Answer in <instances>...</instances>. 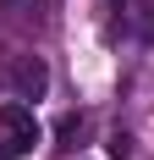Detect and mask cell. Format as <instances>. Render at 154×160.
I'll return each instance as SVG.
<instances>
[{
  "label": "cell",
  "mask_w": 154,
  "mask_h": 160,
  "mask_svg": "<svg viewBox=\"0 0 154 160\" xmlns=\"http://www.w3.org/2000/svg\"><path fill=\"white\" fill-rule=\"evenodd\" d=\"M110 155L127 160V155H132V138H127V132H116V138H110Z\"/></svg>",
  "instance_id": "cell-4"
},
{
  "label": "cell",
  "mask_w": 154,
  "mask_h": 160,
  "mask_svg": "<svg viewBox=\"0 0 154 160\" xmlns=\"http://www.w3.org/2000/svg\"><path fill=\"white\" fill-rule=\"evenodd\" d=\"M55 138H61L55 149H66V155H72V149H83V138H88V116H61Z\"/></svg>",
  "instance_id": "cell-3"
},
{
  "label": "cell",
  "mask_w": 154,
  "mask_h": 160,
  "mask_svg": "<svg viewBox=\"0 0 154 160\" xmlns=\"http://www.w3.org/2000/svg\"><path fill=\"white\" fill-rule=\"evenodd\" d=\"M11 88H17V99H39L50 88V66L39 55H17L11 61Z\"/></svg>",
  "instance_id": "cell-2"
},
{
  "label": "cell",
  "mask_w": 154,
  "mask_h": 160,
  "mask_svg": "<svg viewBox=\"0 0 154 160\" xmlns=\"http://www.w3.org/2000/svg\"><path fill=\"white\" fill-rule=\"evenodd\" d=\"M33 144H39V122H33V111L22 105V99H6V105H0V160L28 155Z\"/></svg>",
  "instance_id": "cell-1"
}]
</instances>
